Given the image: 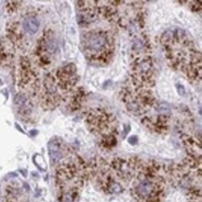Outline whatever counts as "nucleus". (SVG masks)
Returning <instances> with one entry per match:
<instances>
[{
    "label": "nucleus",
    "mask_w": 202,
    "mask_h": 202,
    "mask_svg": "<svg viewBox=\"0 0 202 202\" xmlns=\"http://www.w3.org/2000/svg\"><path fill=\"white\" fill-rule=\"evenodd\" d=\"M82 43L86 54L92 58L101 59V57H106L111 49L108 34L101 31L86 34Z\"/></svg>",
    "instance_id": "obj_1"
},
{
    "label": "nucleus",
    "mask_w": 202,
    "mask_h": 202,
    "mask_svg": "<svg viewBox=\"0 0 202 202\" xmlns=\"http://www.w3.org/2000/svg\"><path fill=\"white\" fill-rule=\"evenodd\" d=\"M58 75L60 84L63 86V88L73 86L76 81V79H74L75 78V67L73 64H69L61 70L59 72Z\"/></svg>",
    "instance_id": "obj_2"
},
{
    "label": "nucleus",
    "mask_w": 202,
    "mask_h": 202,
    "mask_svg": "<svg viewBox=\"0 0 202 202\" xmlns=\"http://www.w3.org/2000/svg\"><path fill=\"white\" fill-rule=\"evenodd\" d=\"M38 28L39 22L34 17H29L23 21V29L29 35H35L38 31Z\"/></svg>",
    "instance_id": "obj_3"
},
{
    "label": "nucleus",
    "mask_w": 202,
    "mask_h": 202,
    "mask_svg": "<svg viewBox=\"0 0 202 202\" xmlns=\"http://www.w3.org/2000/svg\"><path fill=\"white\" fill-rule=\"evenodd\" d=\"M136 141H137V140H136V137H135V136H133V137H131V138H129V143H131V144H134Z\"/></svg>",
    "instance_id": "obj_4"
}]
</instances>
